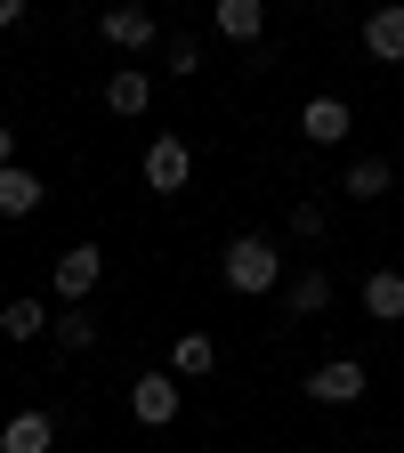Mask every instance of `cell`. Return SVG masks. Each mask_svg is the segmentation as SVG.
<instances>
[{"label":"cell","instance_id":"1","mask_svg":"<svg viewBox=\"0 0 404 453\" xmlns=\"http://www.w3.org/2000/svg\"><path fill=\"white\" fill-rule=\"evenodd\" d=\"M218 259H226V292H243V300H259V292H275V283H283V259H275L267 235H235Z\"/></svg>","mask_w":404,"mask_h":453},{"label":"cell","instance_id":"2","mask_svg":"<svg viewBox=\"0 0 404 453\" xmlns=\"http://www.w3.org/2000/svg\"><path fill=\"white\" fill-rule=\"evenodd\" d=\"M97 275H105V251H97V243H73V251H57V267H49L57 300H73V308L97 292Z\"/></svg>","mask_w":404,"mask_h":453},{"label":"cell","instance_id":"3","mask_svg":"<svg viewBox=\"0 0 404 453\" xmlns=\"http://www.w3.org/2000/svg\"><path fill=\"white\" fill-rule=\"evenodd\" d=\"M130 413L146 429H170V421H179V380H170V372H138L130 380Z\"/></svg>","mask_w":404,"mask_h":453},{"label":"cell","instance_id":"4","mask_svg":"<svg viewBox=\"0 0 404 453\" xmlns=\"http://www.w3.org/2000/svg\"><path fill=\"white\" fill-rule=\"evenodd\" d=\"M187 179H194L187 138H154V146H146V187H154V195H179Z\"/></svg>","mask_w":404,"mask_h":453},{"label":"cell","instance_id":"5","mask_svg":"<svg viewBox=\"0 0 404 453\" xmlns=\"http://www.w3.org/2000/svg\"><path fill=\"white\" fill-rule=\"evenodd\" d=\"M308 396H316V405H356V396H364V365H356V357L316 365V372H308Z\"/></svg>","mask_w":404,"mask_h":453},{"label":"cell","instance_id":"6","mask_svg":"<svg viewBox=\"0 0 404 453\" xmlns=\"http://www.w3.org/2000/svg\"><path fill=\"white\" fill-rule=\"evenodd\" d=\"M57 445V421L33 405V413H9V429H0V453H49Z\"/></svg>","mask_w":404,"mask_h":453},{"label":"cell","instance_id":"7","mask_svg":"<svg viewBox=\"0 0 404 453\" xmlns=\"http://www.w3.org/2000/svg\"><path fill=\"white\" fill-rule=\"evenodd\" d=\"M300 130H308V146H339V138L356 130V113L339 105V97H316V105L300 113Z\"/></svg>","mask_w":404,"mask_h":453},{"label":"cell","instance_id":"8","mask_svg":"<svg viewBox=\"0 0 404 453\" xmlns=\"http://www.w3.org/2000/svg\"><path fill=\"white\" fill-rule=\"evenodd\" d=\"M97 33H105L113 49H146L162 25H154V9H105V17H97Z\"/></svg>","mask_w":404,"mask_h":453},{"label":"cell","instance_id":"9","mask_svg":"<svg viewBox=\"0 0 404 453\" xmlns=\"http://www.w3.org/2000/svg\"><path fill=\"white\" fill-rule=\"evenodd\" d=\"M364 316H372V324H404V275H396V267L364 275Z\"/></svg>","mask_w":404,"mask_h":453},{"label":"cell","instance_id":"10","mask_svg":"<svg viewBox=\"0 0 404 453\" xmlns=\"http://www.w3.org/2000/svg\"><path fill=\"white\" fill-rule=\"evenodd\" d=\"M364 49L380 57V65H404V9H372L364 17Z\"/></svg>","mask_w":404,"mask_h":453},{"label":"cell","instance_id":"11","mask_svg":"<svg viewBox=\"0 0 404 453\" xmlns=\"http://www.w3.org/2000/svg\"><path fill=\"white\" fill-rule=\"evenodd\" d=\"M49 195H41V179H33V170L17 162V170H0V219H33Z\"/></svg>","mask_w":404,"mask_h":453},{"label":"cell","instance_id":"12","mask_svg":"<svg viewBox=\"0 0 404 453\" xmlns=\"http://www.w3.org/2000/svg\"><path fill=\"white\" fill-rule=\"evenodd\" d=\"M210 25H218L226 41H259V33H267V9H259V0H218Z\"/></svg>","mask_w":404,"mask_h":453},{"label":"cell","instance_id":"13","mask_svg":"<svg viewBox=\"0 0 404 453\" xmlns=\"http://www.w3.org/2000/svg\"><path fill=\"white\" fill-rule=\"evenodd\" d=\"M210 365H218V349H210V340H202V332H187V340H179V349H170V380H202Z\"/></svg>","mask_w":404,"mask_h":453},{"label":"cell","instance_id":"14","mask_svg":"<svg viewBox=\"0 0 404 453\" xmlns=\"http://www.w3.org/2000/svg\"><path fill=\"white\" fill-rule=\"evenodd\" d=\"M146 97H154V81H146L138 65H122V73L105 81V105H113V113H146Z\"/></svg>","mask_w":404,"mask_h":453},{"label":"cell","instance_id":"15","mask_svg":"<svg viewBox=\"0 0 404 453\" xmlns=\"http://www.w3.org/2000/svg\"><path fill=\"white\" fill-rule=\"evenodd\" d=\"M332 308V275L324 267H300L292 275V316H324Z\"/></svg>","mask_w":404,"mask_h":453},{"label":"cell","instance_id":"16","mask_svg":"<svg viewBox=\"0 0 404 453\" xmlns=\"http://www.w3.org/2000/svg\"><path fill=\"white\" fill-rule=\"evenodd\" d=\"M57 316L41 308V300H9V308H0V332H9V340H41Z\"/></svg>","mask_w":404,"mask_h":453},{"label":"cell","instance_id":"17","mask_svg":"<svg viewBox=\"0 0 404 453\" xmlns=\"http://www.w3.org/2000/svg\"><path fill=\"white\" fill-rule=\"evenodd\" d=\"M388 179H396V170H388L380 154H356V162H348V195H356V203H372V195H388Z\"/></svg>","mask_w":404,"mask_h":453},{"label":"cell","instance_id":"18","mask_svg":"<svg viewBox=\"0 0 404 453\" xmlns=\"http://www.w3.org/2000/svg\"><path fill=\"white\" fill-rule=\"evenodd\" d=\"M49 332H57V349H73V357H81V349H97V316H89V308H65Z\"/></svg>","mask_w":404,"mask_h":453},{"label":"cell","instance_id":"19","mask_svg":"<svg viewBox=\"0 0 404 453\" xmlns=\"http://www.w3.org/2000/svg\"><path fill=\"white\" fill-rule=\"evenodd\" d=\"M162 57H170V73H202V49H194L187 33H170V49H162Z\"/></svg>","mask_w":404,"mask_h":453},{"label":"cell","instance_id":"20","mask_svg":"<svg viewBox=\"0 0 404 453\" xmlns=\"http://www.w3.org/2000/svg\"><path fill=\"white\" fill-rule=\"evenodd\" d=\"M292 235H308V243L324 235V203H300V211H292Z\"/></svg>","mask_w":404,"mask_h":453},{"label":"cell","instance_id":"21","mask_svg":"<svg viewBox=\"0 0 404 453\" xmlns=\"http://www.w3.org/2000/svg\"><path fill=\"white\" fill-rule=\"evenodd\" d=\"M0 170H17V130H0Z\"/></svg>","mask_w":404,"mask_h":453},{"label":"cell","instance_id":"22","mask_svg":"<svg viewBox=\"0 0 404 453\" xmlns=\"http://www.w3.org/2000/svg\"><path fill=\"white\" fill-rule=\"evenodd\" d=\"M0 25H25V0H0Z\"/></svg>","mask_w":404,"mask_h":453}]
</instances>
